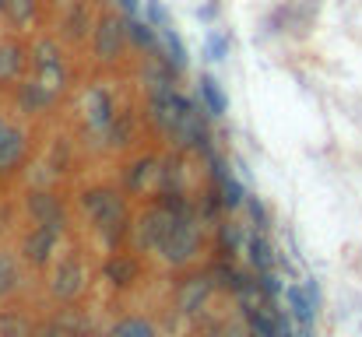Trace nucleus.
<instances>
[{"instance_id": "6ab92c4d", "label": "nucleus", "mask_w": 362, "mask_h": 337, "mask_svg": "<svg viewBox=\"0 0 362 337\" xmlns=\"http://www.w3.org/2000/svg\"><path fill=\"white\" fill-rule=\"evenodd\" d=\"M103 274H106V281H110V285H117V288H127V285H134V281H137V274H141V264H137L134 256L113 253V256L106 260Z\"/></svg>"}, {"instance_id": "e433bc0d", "label": "nucleus", "mask_w": 362, "mask_h": 337, "mask_svg": "<svg viewBox=\"0 0 362 337\" xmlns=\"http://www.w3.org/2000/svg\"><path fill=\"white\" fill-rule=\"evenodd\" d=\"M67 158H71L67 137H57V144H53V172H57V176H60V172L67 169Z\"/></svg>"}, {"instance_id": "dca6fc26", "label": "nucleus", "mask_w": 362, "mask_h": 337, "mask_svg": "<svg viewBox=\"0 0 362 337\" xmlns=\"http://www.w3.org/2000/svg\"><path fill=\"white\" fill-rule=\"evenodd\" d=\"M57 242H60V232L35 225V228L28 232V239H25V256H28V260H32L35 267H42V264H46V260L53 256Z\"/></svg>"}, {"instance_id": "5701e85b", "label": "nucleus", "mask_w": 362, "mask_h": 337, "mask_svg": "<svg viewBox=\"0 0 362 337\" xmlns=\"http://www.w3.org/2000/svg\"><path fill=\"white\" fill-rule=\"evenodd\" d=\"M141 81L148 85V92H155V88H176V81H180V74L165 64V60H151V67H144L141 71Z\"/></svg>"}, {"instance_id": "58836bf2", "label": "nucleus", "mask_w": 362, "mask_h": 337, "mask_svg": "<svg viewBox=\"0 0 362 337\" xmlns=\"http://www.w3.org/2000/svg\"><path fill=\"white\" fill-rule=\"evenodd\" d=\"M117 4V11H120L123 18H130V14H141V4L144 0H113Z\"/></svg>"}, {"instance_id": "aec40b11", "label": "nucleus", "mask_w": 362, "mask_h": 337, "mask_svg": "<svg viewBox=\"0 0 362 337\" xmlns=\"http://www.w3.org/2000/svg\"><path fill=\"white\" fill-rule=\"evenodd\" d=\"M28 64V49L18 42H0V81H21Z\"/></svg>"}, {"instance_id": "f257e3e1", "label": "nucleus", "mask_w": 362, "mask_h": 337, "mask_svg": "<svg viewBox=\"0 0 362 337\" xmlns=\"http://www.w3.org/2000/svg\"><path fill=\"white\" fill-rule=\"evenodd\" d=\"M194 222H197V215H183V218L169 215V218H165L162 239L155 242V249H158L169 264H187V260L197 256V249H201V232H197Z\"/></svg>"}, {"instance_id": "2f4dec72", "label": "nucleus", "mask_w": 362, "mask_h": 337, "mask_svg": "<svg viewBox=\"0 0 362 337\" xmlns=\"http://www.w3.org/2000/svg\"><path fill=\"white\" fill-rule=\"evenodd\" d=\"M144 18L158 28V32H169V28H176L173 25V14H169V7L162 4V0H144Z\"/></svg>"}, {"instance_id": "393cba45", "label": "nucleus", "mask_w": 362, "mask_h": 337, "mask_svg": "<svg viewBox=\"0 0 362 337\" xmlns=\"http://www.w3.org/2000/svg\"><path fill=\"white\" fill-rule=\"evenodd\" d=\"M246 313V331L250 337H278V324L271 317L267 306H253V309H243Z\"/></svg>"}, {"instance_id": "4468645a", "label": "nucleus", "mask_w": 362, "mask_h": 337, "mask_svg": "<svg viewBox=\"0 0 362 337\" xmlns=\"http://www.w3.org/2000/svg\"><path fill=\"white\" fill-rule=\"evenodd\" d=\"M60 28H64V39H67V42H74V46H78V42H85V39H88V32L95 28L92 7H88L85 0H74V4H71V11L64 14V25H60Z\"/></svg>"}, {"instance_id": "6e6552de", "label": "nucleus", "mask_w": 362, "mask_h": 337, "mask_svg": "<svg viewBox=\"0 0 362 337\" xmlns=\"http://www.w3.org/2000/svg\"><path fill=\"white\" fill-rule=\"evenodd\" d=\"M28 158V134L0 116V176L21 169Z\"/></svg>"}, {"instance_id": "b1692460", "label": "nucleus", "mask_w": 362, "mask_h": 337, "mask_svg": "<svg viewBox=\"0 0 362 337\" xmlns=\"http://www.w3.org/2000/svg\"><path fill=\"white\" fill-rule=\"evenodd\" d=\"M158 172V158H151V155H144V158H137V162H130L127 165V172H123V183H127V190H144V183L151 179Z\"/></svg>"}, {"instance_id": "c85d7f7f", "label": "nucleus", "mask_w": 362, "mask_h": 337, "mask_svg": "<svg viewBox=\"0 0 362 337\" xmlns=\"http://www.w3.org/2000/svg\"><path fill=\"white\" fill-rule=\"evenodd\" d=\"M35 7H39V0H11L4 14H7V21L14 28H28L35 21Z\"/></svg>"}, {"instance_id": "f8f14e48", "label": "nucleus", "mask_w": 362, "mask_h": 337, "mask_svg": "<svg viewBox=\"0 0 362 337\" xmlns=\"http://www.w3.org/2000/svg\"><path fill=\"white\" fill-rule=\"evenodd\" d=\"M197 99H201V106L208 110L211 119H226L229 116V95H226L222 81L215 74H208V71L197 78Z\"/></svg>"}, {"instance_id": "2eb2a0df", "label": "nucleus", "mask_w": 362, "mask_h": 337, "mask_svg": "<svg viewBox=\"0 0 362 337\" xmlns=\"http://www.w3.org/2000/svg\"><path fill=\"white\" fill-rule=\"evenodd\" d=\"M81 288H85V267H81L78 260H64V264L57 267V274H53V295H60V299H78Z\"/></svg>"}, {"instance_id": "a211bd4d", "label": "nucleus", "mask_w": 362, "mask_h": 337, "mask_svg": "<svg viewBox=\"0 0 362 337\" xmlns=\"http://www.w3.org/2000/svg\"><path fill=\"white\" fill-rule=\"evenodd\" d=\"M155 57H158V60H165L176 74H183V71L190 67V49H187V42H183V35H180L176 28L162 32V49H158Z\"/></svg>"}, {"instance_id": "20e7f679", "label": "nucleus", "mask_w": 362, "mask_h": 337, "mask_svg": "<svg viewBox=\"0 0 362 337\" xmlns=\"http://www.w3.org/2000/svg\"><path fill=\"white\" fill-rule=\"evenodd\" d=\"M130 42H127V21H123V14H103L99 21H95V28H92V49H95V60H103V64H117L123 57V49H127Z\"/></svg>"}, {"instance_id": "9d476101", "label": "nucleus", "mask_w": 362, "mask_h": 337, "mask_svg": "<svg viewBox=\"0 0 362 337\" xmlns=\"http://www.w3.org/2000/svg\"><path fill=\"white\" fill-rule=\"evenodd\" d=\"M57 102H60V92L49 88V85L39 81V78L18 85V106H21L25 112H49Z\"/></svg>"}, {"instance_id": "a878e982", "label": "nucleus", "mask_w": 362, "mask_h": 337, "mask_svg": "<svg viewBox=\"0 0 362 337\" xmlns=\"http://www.w3.org/2000/svg\"><path fill=\"white\" fill-rule=\"evenodd\" d=\"M229 53H233V39H229V32H222V28H208V35H204V60H211V64H226Z\"/></svg>"}, {"instance_id": "f3484780", "label": "nucleus", "mask_w": 362, "mask_h": 337, "mask_svg": "<svg viewBox=\"0 0 362 337\" xmlns=\"http://www.w3.org/2000/svg\"><path fill=\"white\" fill-rule=\"evenodd\" d=\"M285 306H288V317L299 327H313L317 324V306H313V299L306 295L303 285H285Z\"/></svg>"}, {"instance_id": "423d86ee", "label": "nucleus", "mask_w": 362, "mask_h": 337, "mask_svg": "<svg viewBox=\"0 0 362 337\" xmlns=\"http://www.w3.org/2000/svg\"><path fill=\"white\" fill-rule=\"evenodd\" d=\"M32 67H35V78L46 81L49 88L64 92L67 88V67H64V57H60V46L53 39H39L32 46Z\"/></svg>"}, {"instance_id": "f03ea898", "label": "nucleus", "mask_w": 362, "mask_h": 337, "mask_svg": "<svg viewBox=\"0 0 362 337\" xmlns=\"http://www.w3.org/2000/svg\"><path fill=\"white\" fill-rule=\"evenodd\" d=\"M169 141H173V148H176L180 155H208V151H211V144H215L211 116H208V110L201 106V99H197V106H194V110L173 126Z\"/></svg>"}, {"instance_id": "bb28decb", "label": "nucleus", "mask_w": 362, "mask_h": 337, "mask_svg": "<svg viewBox=\"0 0 362 337\" xmlns=\"http://www.w3.org/2000/svg\"><path fill=\"white\" fill-rule=\"evenodd\" d=\"M218 194H222V208H226V211H240L243 204H246V194H250V190H246L243 176L233 172L229 179H222V183H218Z\"/></svg>"}, {"instance_id": "9b49d317", "label": "nucleus", "mask_w": 362, "mask_h": 337, "mask_svg": "<svg viewBox=\"0 0 362 337\" xmlns=\"http://www.w3.org/2000/svg\"><path fill=\"white\" fill-rule=\"evenodd\" d=\"M127 21V42L134 46V49H141V53H158L162 49V32L144 18V14H130V18H123Z\"/></svg>"}, {"instance_id": "39448f33", "label": "nucleus", "mask_w": 362, "mask_h": 337, "mask_svg": "<svg viewBox=\"0 0 362 337\" xmlns=\"http://www.w3.org/2000/svg\"><path fill=\"white\" fill-rule=\"evenodd\" d=\"M81 208L92 215V222L95 228L106 235L113 225H120L127 218V208H123V197L117 190H110V187H92V190H85L81 194Z\"/></svg>"}, {"instance_id": "a19ab883", "label": "nucleus", "mask_w": 362, "mask_h": 337, "mask_svg": "<svg viewBox=\"0 0 362 337\" xmlns=\"http://www.w3.org/2000/svg\"><path fill=\"white\" fill-rule=\"evenodd\" d=\"M296 337H313V327H299V331H296Z\"/></svg>"}, {"instance_id": "4be33fe9", "label": "nucleus", "mask_w": 362, "mask_h": 337, "mask_svg": "<svg viewBox=\"0 0 362 337\" xmlns=\"http://www.w3.org/2000/svg\"><path fill=\"white\" fill-rule=\"evenodd\" d=\"M243 246H246V232H243V225H236V222H222L218 225V235H215L218 260H233Z\"/></svg>"}, {"instance_id": "7c9ffc66", "label": "nucleus", "mask_w": 362, "mask_h": 337, "mask_svg": "<svg viewBox=\"0 0 362 337\" xmlns=\"http://www.w3.org/2000/svg\"><path fill=\"white\" fill-rule=\"evenodd\" d=\"M257 288H260V299H267V302H274L278 295H285V285L278 278V267L274 271H260L257 274Z\"/></svg>"}, {"instance_id": "0eeeda50", "label": "nucleus", "mask_w": 362, "mask_h": 337, "mask_svg": "<svg viewBox=\"0 0 362 337\" xmlns=\"http://www.w3.org/2000/svg\"><path fill=\"white\" fill-rule=\"evenodd\" d=\"M25 211L32 215V222L42 225V228H53V232H64L67 225V211H64V201L49 190H28L25 197Z\"/></svg>"}, {"instance_id": "79ce46f5", "label": "nucleus", "mask_w": 362, "mask_h": 337, "mask_svg": "<svg viewBox=\"0 0 362 337\" xmlns=\"http://www.w3.org/2000/svg\"><path fill=\"white\" fill-rule=\"evenodd\" d=\"M7 4H11V0H0V14H4V11H7Z\"/></svg>"}, {"instance_id": "ddd939ff", "label": "nucleus", "mask_w": 362, "mask_h": 337, "mask_svg": "<svg viewBox=\"0 0 362 337\" xmlns=\"http://www.w3.org/2000/svg\"><path fill=\"white\" fill-rule=\"evenodd\" d=\"M243 253H246V264L260 274V271H274L278 267V253H274V246H271V239L264 235V232H246V246H243Z\"/></svg>"}, {"instance_id": "473e14b6", "label": "nucleus", "mask_w": 362, "mask_h": 337, "mask_svg": "<svg viewBox=\"0 0 362 337\" xmlns=\"http://www.w3.org/2000/svg\"><path fill=\"white\" fill-rule=\"evenodd\" d=\"M14 285H18V264H14V256L7 249H0V299L11 295Z\"/></svg>"}, {"instance_id": "c756f323", "label": "nucleus", "mask_w": 362, "mask_h": 337, "mask_svg": "<svg viewBox=\"0 0 362 337\" xmlns=\"http://www.w3.org/2000/svg\"><path fill=\"white\" fill-rule=\"evenodd\" d=\"M243 211L250 215V225H253L257 232H267V228H271V211H267V204H264L257 194H246V204H243Z\"/></svg>"}, {"instance_id": "ea45409f", "label": "nucleus", "mask_w": 362, "mask_h": 337, "mask_svg": "<svg viewBox=\"0 0 362 337\" xmlns=\"http://www.w3.org/2000/svg\"><path fill=\"white\" fill-rule=\"evenodd\" d=\"M303 288H306V295L313 299V306L320 309V285H317V278H306V281H303Z\"/></svg>"}, {"instance_id": "1a4fd4ad", "label": "nucleus", "mask_w": 362, "mask_h": 337, "mask_svg": "<svg viewBox=\"0 0 362 337\" xmlns=\"http://www.w3.org/2000/svg\"><path fill=\"white\" fill-rule=\"evenodd\" d=\"M85 102H88V123L106 134L113 126V119H117V95L106 85H88Z\"/></svg>"}, {"instance_id": "c9c22d12", "label": "nucleus", "mask_w": 362, "mask_h": 337, "mask_svg": "<svg viewBox=\"0 0 362 337\" xmlns=\"http://www.w3.org/2000/svg\"><path fill=\"white\" fill-rule=\"evenodd\" d=\"M222 211H226V208H222V194H218V187L211 183L208 194H204V204H201V218H204V222H215Z\"/></svg>"}, {"instance_id": "c03bdc74", "label": "nucleus", "mask_w": 362, "mask_h": 337, "mask_svg": "<svg viewBox=\"0 0 362 337\" xmlns=\"http://www.w3.org/2000/svg\"><path fill=\"white\" fill-rule=\"evenodd\" d=\"M226 337H240V334H226Z\"/></svg>"}, {"instance_id": "4c0bfd02", "label": "nucleus", "mask_w": 362, "mask_h": 337, "mask_svg": "<svg viewBox=\"0 0 362 337\" xmlns=\"http://www.w3.org/2000/svg\"><path fill=\"white\" fill-rule=\"evenodd\" d=\"M194 14H197V21H201V25H211V21L218 18V0H208V4H201Z\"/></svg>"}, {"instance_id": "412c9836", "label": "nucleus", "mask_w": 362, "mask_h": 337, "mask_svg": "<svg viewBox=\"0 0 362 337\" xmlns=\"http://www.w3.org/2000/svg\"><path fill=\"white\" fill-rule=\"evenodd\" d=\"M211 274H201V278H190L187 285H183V292H180V309L183 313H197L204 302H208V295H211Z\"/></svg>"}, {"instance_id": "37998d69", "label": "nucleus", "mask_w": 362, "mask_h": 337, "mask_svg": "<svg viewBox=\"0 0 362 337\" xmlns=\"http://www.w3.org/2000/svg\"><path fill=\"white\" fill-rule=\"evenodd\" d=\"M57 4H74V0H57Z\"/></svg>"}, {"instance_id": "7ed1b4c3", "label": "nucleus", "mask_w": 362, "mask_h": 337, "mask_svg": "<svg viewBox=\"0 0 362 337\" xmlns=\"http://www.w3.org/2000/svg\"><path fill=\"white\" fill-rule=\"evenodd\" d=\"M194 106H197V99L183 95L180 88H155V92H148L144 112H148L151 126H155V130H162V134L169 137V134H173V126L194 110Z\"/></svg>"}, {"instance_id": "72a5a7b5", "label": "nucleus", "mask_w": 362, "mask_h": 337, "mask_svg": "<svg viewBox=\"0 0 362 337\" xmlns=\"http://www.w3.org/2000/svg\"><path fill=\"white\" fill-rule=\"evenodd\" d=\"M113 337H155V327L141 317H127L113 327Z\"/></svg>"}, {"instance_id": "f704fd0d", "label": "nucleus", "mask_w": 362, "mask_h": 337, "mask_svg": "<svg viewBox=\"0 0 362 337\" xmlns=\"http://www.w3.org/2000/svg\"><path fill=\"white\" fill-rule=\"evenodd\" d=\"M204 158H208V179H211L215 187H218L222 179H229V176H233V169H229V158H226V155H218L215 148H211Z\"/></svg>"}, {"instance_id": "cd10ccee", "label": "nucleus", "mask_w": 362, "mask_h": 337, "mask_svg": "<svg viewBox=\"0 0 362 337\" xmlns=\"http://www.w3.org/2000/svg\"><path fill=\"white\" fill-rule=\"evenodd\" d=\"M106 141H110L113 148H123V144H130V141H134V112L130 110L117 112L113 126L106 130Z\"/></svg>"}]
</instances>
